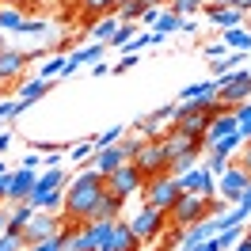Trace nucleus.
Segmentation results:
<instances>
[{
	"label": "nucleus",
	"instance_id": "obj_8",
	"mask_svg": "<svg viewBox=\"0 0 251 251\" xmlns=\"http://www.w3.org/2000/svg\"><path fill=\"white\" fill-rule=\"evenodd\" d=\"M164 225H168V213H164V209H152V205H141V209L129 217V228H133V236H137L141 244L156 240V236L164 232Z\"/></svg>",
	"mask_w": 251,
	"mask_h": 251
},
{
	"label": "nucleus",
	"instance_id": "obj_23",
	"mask_svg": "<svg viewBox=\"0 0 251 251\" xmlns=\"http://www.w3.org/2000/svg\"><path fill=\"white\" fill-rule=\"evenodd\" d=\"M152 4H160V0H122V4H118V19H122V23H141V16Z\"/></svg>",
	"mask_w": 251,
	"mask_h": 251
},
{
	"label": "nucleus",
	"instance_id": "obj_30",
	"mask_svg": "<svg viewBox=\"0 0 251 251\" xmlns=\"http://www.w3.org/2000/svg\"><path fill=\"white\" fill-rule=\"evenodd\" d=\"M23 12H19V8H12V4H8V8H0V31H16L19 34V27H23Z\"/></svg>",
	"mask_w": 251,
	"mask_h": 251
},
{
	"label": "nucleus",
	"instance_id": "obj_3",
	"mask_svg": "<svg viewBox=\"0 0 251 251\" xmlns=\"http://www.w3.org/2000/svg\"><path fill=\"white\" fill-rule=\"evenodd\" d=\"M213 84H217L221 107H236V103H248V99H251V73H248V69L221 73V76H213Z\"/></svg>",
	"mask_w": 251,
	"mask_h": 251
},
{
	"label": "nucleus",
	"instance_id": "obj_33",
	"mask_svg": "<svg viewBox=\"0 0 251 251\" xmlns=\"http://www.w3.org/2000/svg\"><path fill=\"white\" fill-rule=\"evenodd\" d=\"M232 114H236V126H240L244 141H248V137H251V99H248V103H236Z\"/></svg>",
	"mask_w": 251,
	"mask_h": 251
},
{
	"label": "nucleus",
	"instance_id": "obj_51",
	"mask_svg": "<svg viewBox=\"0 0 251 251\" xmlns=\"http://www.w3.org/2000/svg\"><path fill=\"white\" fill-rule=\"evenodd\" d=\"M61 160H65V152H46V156H42V168H61Z\"/></svg>",
	"mask_w": 251,
	"mask_h": 251
},
{
	"label": "nucleus",
	"instance_id": "obj_45",
	"mask_svg": "<svg viewBox=\"0 0 251 251\" xmlns=\"http://www.w3.org/2000/svg\"><path fill=\"white\" fill-rule=\"evenodd\" d=\"M46 31V19H23V27H19V34H42Z\"/></svg>",
	"mask_w": 251,
	"mask_h": 251
},
{
	"label": "nucleus",
	"instance_id": "obj_28",
	"mask_svg": "<svg viewBox=\"0 0 251 251\" xmlns=\"http://www.w3.org/2000/svg\"><path fill=\"white\" fill-rule=\"evenodd\" d=\"M126 129H129L126 122H118V126H107V129H103L99 137H92V145H95V149H107V145H118V141L126 137Z\"/></svg>",
	"mask_w": 251,
	"mask_h": 251
},
{
	"label": "nucleus",
	"instance_id": "obj_37",
	"mask_svg": "<svg viewBox=\"0 0 251 251\" xmlns=\"http://www.w3.org/2000/svg\"><path fill=\"white\" fill-rule=\"evenodd\" d=\"M27 251H65V232H53V236H46V240L31 244Z\"/></svg>",
	"mask_w": 251,
	"mask_h": 251
},
{
	"label": "nucleus",
	"instance_id": "obj_34",
	"mask_svg": "<svg viewBox=\"0 0 251 251\" xmlns=\"http://www.w3.org/2000/svg\"><path fill=\"white\" fill-rule=\"evenodd\" d=\"M133 38H137V23H122V27L114 31V38H110L107 46H118V50H126L129 42H133Z\"/></svg>",
	"mask_w": 251,
	"mask_h": 251
},
{
	"label": "nucleus",
	"instance_id": "obj_38",
	"mask_svg": "<svg viewBox=\"0 0 251 251\" xmlns=\"http://www.w3.org/2000/svg\"><path fill=\"white\" fill-rule=\"evenodd\" d=\"M95 152V145H92V137H88V141H80V145H73V149H69V152H65V160H73V164H84V160L92 156Z\"/></svg>",
	"mask_w": 251,
	"mask_h": 251
},
{
	"label": "nucleus",
	"instance_id": "obj_41",
	"mask_svg": "<svg viewBox=\"0 0 251 251\" xmlns=\"http://www.w3.org/2000/svg\"><path fill=\"white\" fill-rule=\"evenodd\" d=\"M228 164H232V156H221V152H209V156H205V168H209L213 175H225Z\"/></svg>",
	"mask_w": 251,
	"mask_h": 251
},
{
	"label": "nucleus",
	"instance_id": "obj_42",
	"mask_svg": "<svg viewBox=\"0 0 251 251\" xmlns=\"http://www.w3.org/2000/svg\"><path fill=\"white\" fill-rule=\"evenodd\" d=\"M202 53L209 57V61H225V57H228V46H225V42L217 38V42H209V46H205Z\"/></svg>",
	"mask_w": 251,
	"mask_h": 251
},
{
	"label": "nucleus",
	"instance_id": "obj_49",
	"mask_svg": "<svg viewBox=\"0 0 251 251\" xmlns=\"http://www.w3.org/2000/svg\"><path fill=\"white\" fill-rule=\"evenodd\" d=\"M19 168H34V172H42V156H34V149H31V156L19 160Z\"/></svg>",
	"mask_w": 251,
	"mask_h": 251
},
{
	"label": "nucleus",
	"instance_id": "obj_48",
	"mask_svg": "<svg viewBox=\"0 0 251 251\" xmlns=\"http://www.w3.org/2000/svg\"><path fill=\"white\" fill-rule=\"evenodd\" d=\"M23 244H19V236H12V232H4L0 236V251H19Z\"/></svg>",
	"mask_w": 251,
	"mask_h": 251
},
{
	"label": "nucleus",
	"instance_id": "obj_60",
	"mask_svg": "<svg viewBox=\"0 0 251 251\" xmlns=\"http://www.w3.org/2000/svg\"><path fill=\"white\" fill-rule=\"evenodd\" d=\"M244 236H248V240H251V221H248V225H244Z\"/></svg>",
	"mask_w": 251,
	"mask_h": 251
},
{
	"label": "nucleus",
	"instance_id": "obj_63",
	"mask_svg": "<svg viewBox=\"0 0 251 251\" xmlns=\"http://www.w3.org/2000/svg\"><path fill=\"white\" fill-rule=\"evenodd\" d=\"M248 73H251V65H248Z\"/></svg>",
	"mask_w": 251,
	"mask_h": 251
},
{
	"label": "nucleus",
	"instance_id": "obj_36",
	"mask_svg": "<svg viewBox=\"0 0 251 251\" xmlns=\"http://www.w3.org/2000/svg\"><path fill=\"white\" fill-rule=\"evenodd\" d=\"M198 156H202V152H183V156H175V160H172V172H168V175H175V179H179L183 172H190V168L198 164Z\"/></svg>",
	"mask_w": 251,
	"mask_h": 251
},
{
	"label": "nucleus",
	"instance_id": "obj_55",
	"mask_svg": "<svg viewBox=\"0 0 251 251\" xmlns=\"http://www.w3.org/2000/svg\"><path fill=\"white\" fill-rule=\"evenodd\" d=\"M92 73H95V76H107V73H110V65H103V61H95V65H92Z\"/></svg>",
	"mask_w": 251,
	"mask_h": 251
},
{
	"label": "nucleus",
	"instance_id": "obj_35",
	"mask_svg": "<svg viewBox=\"0 0 251 251\" xmlns=\"http://www.w3.org/2000/svg\"><path fill=\"white\" fill-rule=\"evenodd\" d=\"M205 92H217L213 76H209V80H198V84H187V88L179 92V103H183V99H198V95H205Z\"/></svg>",
	"mask_w": 251,
	"mask_h": 251
},
{
	"label": "nucleus",
	"instance_id": "obj_39",
	"mask_svg": "<svg viewBox=\"0 0 251 251\" xmlns=\"http://www.w3.org/2000/svg\"><path fill=\"white\" fill-rule=\"evenodd\" d=\"M61 69H65V53H57V57H50L42 69H38V80H50V76H61Z\"/></svg>",
	"mask_w": 251,
	"mask_h": 251
},
{
	"label": "nucleus",
	"instance_id": "obj_31",
	"mask_svg": "<svg viewBox=\"0 0 251 251\" xmlns=\"http://www.w3.org/2000/svg\"><path fill=\"white\" fill-rule=\"evenodd\" d=\"M92 225V240H95V248L103 251L107 248V240H110V232H114V221H88Z\"/></svg>",
	"mask_w": 251,
	"mask_h": 251
},
{
	"label": "nucleus",
	"instance_id": "obj_10",
	"mask_svg": "<svg viewBox=\"0 0 251 251\" xmlns=\"http://www.w3.org/2000/svg\"><path fill=\"white\" fill-rule=\"evenodd\" d=\"M244 190H248V172H244V168L232 160V164H228V172L217 175V198H221L225 205H236Z\"/></svg>",
	"mask_w": 251,
	"mask_h": 251
},
{
	"label": "nucleus",
	"instance_id": "obj_50",
	"mask_svg": "<svg viewBox=\"0 0 251 251\" xmlns=\"http://www.w3.org/2000/svg\"><path fill=\"white\" fill-rule=\"evenodd\" d=\"M12 141H16V133H12V129H0V156L12 149Z\"/></svg>",
	"mask_w": 251,
	"mask_h": 251
},
{
	"label": "nucleus",
	"instance_id": "obj_44",
	"mask_svg": "<svg viewBox=\"0 0 251 251\" xmlns=\"http://www.w3.org/2000/svg\"><path fill=\"white\" fill-rule=\"evenodd\" d=\"M232 160L240 164V168H244V172H248V179H251V141L240 145V156H232Z\"/></svg>",
	"mask_w": 251,
	"mask_h": 251
},
{
	"label": "nucleus",
	"instance_id": "obj_5",
	"mask_svg": "<svg viewBox=\"0 0 251 251\" xmlns=\"http://www.w3.org/2000/svg\"><path fill=\"white\" fill-rule=\"evenodd\" d=\"M209 213H213V209H209V202H205V198H198V194H179V202L168 209V221H175L179 228H187V225L205 221Z\"/></svg>",
	"mask_w": 251,
	"mask_h": 251
},
{
	"label": "nucleus",
	"instance_id": "obj_12",
	"mask_svg": "<svg viewBox=\"0 0 251 251\" xmlns=\"http://www.w3.org/2000/svg\"><path fill=\"white\" fill-rule=\"evenodd\" d=\"M160 145L168 149V156H183V152H202V141L198 137H190L187 129H179V126L168 122V133H160Z\"/></svg>",
	"mask_w": 251,
	"mask_h": 251
},
{
	"label": "nucleus",
	"instance_id": "obj_27",
	"mask_svg": "<svg viewBox=\"0 0 251 251\" xmlns=\"http://www.w3.org/2000/svg\"><path fill=\"white\" fill-rule=\"evenodd\" d=\"M80 8L88 19H103L110 12H118V0H80Z\"/></svg>",
	"mask_w": 251,
	"mask_h": 251
},
{
	"label": "nucleus",
	"instance_id": "obj_46",
	"mask_svg": "<svg viewBox=\"0 0 251 251\" xmlns=\"http://www.w3.org/2000/svg\"><path fill=\"white\" fill-rule=\"evenodd\" d=\"M145 46H152V34H137V38H133V42L122 50V53H141Z\"/></svg>",
	"mask_w": 251,
	"mask_h": 251
},
{
	"label": "nucleus",
	"instance_id": "obj_54",
	"mask_svg": "<svg viewBox=\"0 0 251 251\" xmlns=\"http://www.w3.org/2000/svg\"><path fill=\"white\" fill-rule=\"evenodd\" d=\"M232 251H251V240H248V236H240V240L232 244Z\"/></svg>",
	"mask_w": 251,
	"mask_h": 251
},
{
	"label": "nucleus",
	"instance_id": "obj_40",
	"mask_svg": "<svg viewBox=\"0 0 251 251\" xmlns=\"http://www.w3.org/2000/svg\"><path fill=\"white\" fill-rule=\"evenodd\" d=\"M16 118H19V103L12 95H4V99H0V122L8 126V122H16Z\"/></svg>",
	"mask_w": 251,
	"mask_h": 251
},
{
	"label": "nucleus",
	"instance_id": "obj_24",
	"mask_svg": "<svg viewBox=\"0 0 251 251\" xmlns=\"http://www.w3.org/2000/svg\"><path fill=\"white\" fill-rule=\"evenodd\" d=\"M118 27H122V19H118V12H110V16L95 19V27H92V38H95V42H110Z\"/></svg>",
	"mask_w": 251,
	"mask_h": 251
},
{
	"label": "nucleus",
	"instance_id": "obj_59",
	"mask_svg": "<svg viewBox=\"0 0 251 251\" xmlns=\"http://www.w3.org/2000/svg\"><path fill=\"white\" fill-rule=\"evenodd\" d=\"M4 175H12V168H8V164H4V160H0V179H4Z\"/></svg>",
	"mask_w": 251,
	"mask_h": 251
},
{
	"label": "nucleus",
	"instance_id": "obj_6",
	"mask_svg": "<svg viewBox=\"0 0 251 251\" xmlns=\"http://www.w3.org/2000/svg\"><path fill=\"white\" fill-rule=\"evenodd\" d=\"M179 187H183V194H198L205 202H213L217 198V175L209 172L205 164H194L190 172L179 175Z\"/></svg>",
	"mask_w": 251,
	"mask_h": 251
},
{
	"label": "nucleus",
	"instance_id": "obj_43",
	"mask_svg": "<svg viewBox=\"0 0 251 251\" xmlns=\"http://www.w3.org/2000/svg\"><path fill=\"white\" fill-rule=\"evenodd\" d=\"M133 65H141V53H122V61L110 65V73H118V76H122L126 69H133Z\"/></svg>",
	"mask_w": 251,
	"mask_h": 251
},
{
	"label": "nucleus",
	"instance_id": "obj_19",
	"mask_svg": "<svg viewBox=\"0 0 251 251\" xmlns=\"http://www.w3.org/2000/svg\"><path fill=\"white\" fill-rule=\"evenodd\" d=\"M65 168H42L38 172V179H34V190L31 198H38V194H50V190H65Z\"/></svg>",
	"mask_w": 251,
	"mask_h": 251
},
{
	"label": "nucleus",
	"instance_id": "obj_62",
	"mask_svg": "<svg viewBox=\"0 0 251 251\" xmlns=\"http://www.w3.org/2000/svg\"><path fill=\"white\" fill-rule=\"evenodd\" d=\"M160 4H172V0H160Z\"/></svg>",
	"mask_w": 251,
	"mask_h": 251
},
{
	"label": "nucleus",
	"instance_id": "obj_53",
	"mask_svg": "<svg viewBox=\"0 0 251 251\" xmlns=\"http://www.w3.org/2000/svg\"><path fill=\"white\" fill-rule=\"evenodd\" d=\"M8 4H12V8H19V12H27V8H34L38 0H8Z\"/></svg>",
	"mask_w": 251,
	"mask_h": 251
},
{
	"label": "nucleus",
	"instance_id": "obj_9",
	"mask_svg": "<svg viewBox=\"0 0 251 251\" xmlns=\"http://www.w3.org/2000/svg\"><path fill=\"white\" fill-rule=\"evenodd\" d=\"M103 179H107V190H110V194H118L122 202H126V198H133V194H137V190L145 187V175L137 172L133 164H122L118 172L103 175Z\"/></svg>",
	"mask_w": 251,
	"mask_h": 251
},
{
	"label": "nucleus",
	"instance_id": "obj_20",
	"mask_svg": "<svg viewBox=\"0 0 251 251\" xmlns=\"http://www.w3.org/2000/svg\"><path fill=\"white\" fill-rule=\"evenodd\" d=\"M122 198H118V194H103V198H99V202H95V209H92V221H118L122 217Z\"/></svg>",
	"mask_w": 251,
	"mask_h": 251
},
{
	"label": "nucleus",
	"instance_id": "obj_4",
	"mask_svg": "<svg viewBox=\"0 0 251 251\" xmlns=\"http://www.w3.org/2000/svg\"><path fill=\"white\" fill-rule=\"evenodd\" d=\"M179 194H183V187H179V179H175V175H156V179H149V183H145V205L164 209V213L179 202Z\"/></svg>",
	"mask_w": 251,
	"mask_h": 251
},
{
	"label": "nucleus",
	"instance_id": "obj_17",
	"mask_svg": "<svg viewBox=\"0 0 251 251\" xmlns=\"http://www.w3.org/2000/svg\"><path fill=\"white\" fill-rule=\"evenodd\" d=\"M34 179H38L34 168H16L12 172V187H8V202H27L34 190Z\"/></svg>",
	"mask_w": 251,
	"mask_h": 251
},
{
	"label": "nucleus",
	"instance_id": "obj_56",
	"mask_svg": "<svg viewBox=\"0 0 251 251\" xmlns=\"http://www.w3.org/2000/svg\"><path fill=\"white\" fill-rule=\"evenodd\" d=\"M236 12H244V16H251V0H236Z\"/></svg>",
	"mask_w": 251,
	"mask_h": 251
},
{
	"label": "nucleus",
	"instance_id": "obj_21",
	"mask_svg": "<svg viewBox=\"0 0 251 251\" xmlns=\"http://www.w3.org/2000/svg\"><path fill=\"white\" fill-rule=\"evenodd\" d=\"M46 92H50V80H38V76H34L31 84H23V88H19V99H16V103H19V114H23L27 107H34Z\"/></svg>",
	"mask_w": 251,
	"mask_h": 251
},
{
	"label": "nucleus",
	"instance_id": "obj_26",
	"mask_svg": "<svg viewBox=\"0 0 251 251\" xmlns=\"http://www.w3.org/2000/svg\"><path fill=\"white\" fill-rule=\"evenodd\" d=\"M248 213L240 209V205H232V209H225V213H217V232H225V228H244L248 225Z\"/></svg>",
	"mask_w": 251,
	"mask_h": 251
},
{
	"label": "nucleus",
	"instance_id": "obj_32",
	"mask_svg": "<svg viewBox=\"0 0 251 251\" xmlns=\"http://www.w3.org/2000/svg\"><path fill=\"white\" fill-rule=\"evenodd\" d=\"M152 31H156V34H179V31H183V19L172 16V12H160V19H156Z\"/></svg>",
	"mask_w": 251,
	"mask_h": 251
},
{
	"label": "nucleus",
	"instance_id": "obj_13",
	"mask_svg": "<svg viewBox=\"0 0 251 251\" xmlns=\"http://www.w3.org/2000/svg\"><path fill=\"white\" fill-rule=\"evenodd\" d=\"M213 232H217V217H213V213H209L205 221H198V225H187L183 236H179V251H198Z\"/></svg>",
	"mask_w": 251,
	"mask_h": 251
},
{
	"label": "nucleus",
	"instance_id": "obj_29",
	"mask_svg": "<svg viewBox=\"0 0 251 251\" xmlns=\"http://www.w3.org/2000/svg\"><path fill=\"white\" fill-rule=\"evenodd\" d=\"M202 8H205V0H172V4H168V12H172V16H179V19L198 16Z\"/></svg>",
	"mask_w": 251,
	"mask_h": 251
},
{
	"label": "nucleus",
	"instance_id": "obj_64",
	"mask_svg": "<svg viewBox=\"0 0 251 251\" xmlns=\"http://www.w3.org/2000/svg\"><path fill=\"white\" fill-rule=\"evenodd\" d=\"M248 141H251V137H248Z\"/></svg>",
	"mask_w": 251,
	"mask_h": 251
},
{
	"label": "nucleus",
	"instance_id": "obj_22",
	"mask_svg": "<svg viewBox=\"0 0 251 251\" xmlns=\"http://www.w3.org/2000/svg\"><path fill=\"white\" fill-rule=\"evenodd\" d=\"M209 118H213V110H198V114H183V118H175L172 126L187 129L190 137H198V141H202V133H205V126H209Z\"/></svg>",
	"mask_w": 251,
	"mask_h": 251
},
{
	"label": "nucleus",
	"instance_id": "obj_52",
	"mask_svg": "<svg viewBox=\"0 0 251 251\" xmlns=\"http://www.w3.org/2000/svg\"><path fill=\"white\" fill-rule=\"evenodd\" d=\"M236 205H240V209H244V213L251 217V179H248V190L240 194V202H236Z\"/></svg>",
	"mask_w": 251,
	"mask_h": 251
},
{
	"label": "nucleus",
	"instance_id": "obj_57",
	"mask_svg": "<svg viewBox=\"0 0 251 251\" xmlns=\"http://www.w3.org/2000/svg\"><path fill=\"white\" fill-rule=\"evenodd\" d=\"M213 8H236V0H209Z\"/></svg>",
	"mask_w": 251,
	"mask_h": 251
},
{
	"label": "nucleus",
	"instance_id": "obj_1",
	"mask_svg": "<svg viewBox=\"0 0 251 251\" xmlns=\"http://www.w3.org/2000/svg\"><path fill=\"white\" fill-rule=\"evenodd\" d=\"M103 194H107V179L95 172V168L73 175V179L65 183V213L61 217H69V225L92 221V209H95V202H99Z\"/></svg>",
	"mask_w": 251,
	"mask_h": 251
},
{
	"label": "nucleus",
	"instance_id": "obj_15",
	"mask_svg": "<svg viewBox=\"0 0 251 251\" xmlns=\"http://www.w3.org/2000/svg\"><path fill=\"white\" fill-rule=\"evenodd\" d=\"M31 61V53H19V50H0V84H12L23 76V69Z\"/></svg>",
	"mask_w": 251,
	"mask_h": 251
},
{
	"label": "nucleus",
	"instance_id": "obj_14",
	"mask_svg": "<svg viewBox=\"0 0 251 251\" xmlns=\"http://www.w3.org/2000/svg\"><path fill=\"white\" fill-rule=\"evenodd\" d=\"M122 164H129V152H126V145H107V149H95V172L99 175H110L118 172Z\"/></svg>",
	"mask_w": 251,
	"mask_h": 251
},
{
	"label": "nucleus",
	"instance_id": "obj_18",
	"mask_svg": "<svg viewBox=\"0 0 251 251\" xmlns=\"http://www.w3.org/2000/svg\"><path fill=\"white\" fill-rule=\"evenodd\" d=\"M205 19L217 27V31H228V27H244V12H236V8H213L209 0H205Z\"/></svg>",
	"mask_w": 251,
	"mask_h": 251
},
{
	"label": "nucleus",
	"instance_id": "obj_61",
	"mask_svg": "<svg viewBox=\"0 0 251 251\" xmlns=\"http://www.w3.org/2000/svg\"><path fill=\"white\" fill-rule=\"evenodd\" d=\"M0 99H4V84H0Z\"/></svg>",
	"mask_w": 251,
	"mask_h": 251
},
{
	"label": "nucleus",
	"instance_id": "obj_7",
	"mask_svg": "<svg viewBox=\"0 0 251 251\" xmlns=\"http://www.w3.org/2000/svg\"><path fill=\"white\" fill-rule=\"evenodd\" d=\"M61 225H65L61 213H46V209H34V217L27 221V228L19 232V244H23V248H31V244H38V240H46V236L61 232Z\"/></svg>",
	"mask_w": 251,
	"mask_h": 251
},
{
	"label": "nucleus",
	"instance_id": "obj_11",
	"mask_svg": "<svg viewBox=\"0 0 251 251\" xmlns=\"http://www.w3.org/2000/svg\"><path fill=\"white\" fill-rule=\"evenodd\" d=\"M236 129H240V126H236L232 107H213V118H209V126H205V133H202V149H213L221 137H228Z\"/></svg>",
	"mask_w": 251,
	"mask_h": 251
},
{
	"label": "nucleus",
	"instance_id": "obj_2",
	"mask_svg": "<svg viewBox=\"0 0 251 251\" xmlns=\"http://www.w3.org/2000/svg\"><path fill=\"white\" fill-rule=\"evenodd\" d=\"M129 164L145 175V183H149V179H156V175H168V172H172V156H168V149L160 145V137H156V141H141V149L133 152Z\"/></svg>",
	"mask_w": 251,
	"mask_h": 251
},
{
	"label": "nucleus",
	"instance_id": "obj_25",
	"mask_svg": "<svg viewBox=\"0 0 251 251\" xmlns=\"http://www.w3.org/2000/svg\"><path fill=\"white\" fill-rule=\"evenodd\" d=\"M217 38H221V42H225L228 50H244V53L251 50V34L244 31V27H228V31H221Z\"/></svg>",
	"mask_w": 251,
	"mask_h": 251
},
{
	"label": "nucleus",
	"instance_id": "obj_58",
	"mask_svg": "<svg viewBox=\"0 0 251 251\" xmlns=\"http://www.w3.org/2000/svg\"><path fill=\"white\" fill-rule=\"evenodd\" d=\"M42 8H57V4H65V0H38Z\"/></svg>",
	"mask_w": 251,
	"mask_h": 251
},
{
	"label": "nucleus",
	"instance_id": "obj_16",
	"mask_svg": "<svg viewBox=\"0 0 251 251\" xmlns=\"http://www.w3.org/2000/svg\"><path fill=\"white\" fill-rule=\"evenodd\" d=\"M103 251H141V240L133 236V228H129V221H114V232H110V240H107V248Z\"/></svg>",
	"mask_w": 251,
	"mask_h": 251
},
{
	"label": "nucleus",
	"instance_id": "obj_47",
	"mask_svg": "<svg viewBox=\"0 0 251 251\" xmlns=\"http://www.w3.org/2000/svg\"><path fill=\"white\" fill-rule=\"evenodd\" d=\"M31 149L34 152H65V145H57V141H31Z\"/></svg>",
	"mask_w": 251,
	"mask_h": 251
}]
</instances>
